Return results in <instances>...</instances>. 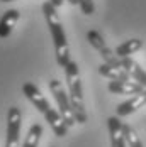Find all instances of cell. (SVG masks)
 <instances>
[{
  "label": "cell",
  "mask_w": 146,
  "mask_h": 147,
  "mask_svg": "<svg viewBox=\"0 0 146 147\" xmlns=\"http://www.w3.org/2000/svg\"><path fill=\"white\" fill-rule=\"evenodd\" d=\"M19 17H20V14H19L17 9H9L5 14L0 17V37L2 39L10 36V32L14 30L15 24L19 22Z\"/></svg>",
  "instance_id": "cell-12"
},
{
  "label": "cell",
  "mask_w": 146,
  "mask_h": 147,
  "mask_svg": "<svg viewBox=\"0 0 146 147\" xmlns=\"http://www.w3.org/2000/svg\"><path fill=\"white\" fill-rule=\"evenodd\" d=\"M107 90L111 93H114V95H131L132 96V95L141 93L145 90V86L139 85L134 80H129V81H109Z\"/></svg>",
  "instance_id": "cell-8"
},
{
  "label": "cell",
  "mask_w": 146,
  "mask_h": 147,
  "mask_svg": "<svg viewBox=\"0 0 146 147\" xmlns=\"http://www.w3.org/2000/svg\"><path fill=\"white\" fill-rule=\"evenodd\" d=\"M80 10H82V14L85 15H92L95 12V3H93V0H80Z\"/></svg>",
  "instance_id": "cell-17"
},
{
  "label": "cell",
  "mask_w": 146,
  "mask_h": 147,
  "mask_svg": "<svg viewBox=\"0 0 146 147\" xmlns=\"http://www.w3.org/2000/svg\"><path fill=\"white\" fill-rule=\"evenodd\" d=\"M44 118H46V122L49 123V127L53 129V132L56 137H65L66 134H68V125H66V122H65V118L61 117V113H59L58 110H55V108H51L49 112H46L44 113Z\"/></svg>",
  "instance_id": "cell-10"
},
{
  "label": "cell",
  "mask_w": 146,
  "mask_h": 147,
  "mask_svg": "<svg viewBox=\"0 0 146 147\" xmlns=\"http://www.w3.org/2000/svg\"><path fill=\"white\" fill-rule=\"evenodd\" d=\"M51 147H53V146H51Z\"/></svg>",
  "instance_id": "cell-21"
},
{
  "label": "cell",
  "mask_w": 146,
  "mask_h": 147,
  "mask_svg": "<svg viewBox=\"0 0 146 147\" xmlns=\"http://www.w3.org/2000/svg\"><path fill=\"white\" fill-rule=\"evenodd\" d=\"M122 132H124V139H126L128 147H145L143 142H141V139H139V135L136 134V130L132 129L131 125L122 122Z\"/></svg>",
  "instance_id": "cell-16"
},
{
  "label": "cell",
  "mask_w": 146,
  "mask_h": 147,
  "mask_svg": "<svg viewBox=\"0 0 146 147\" xmlns=\"http://www.w3.org/2000/svg\"><path fill=\"white\" fill-rule=\"evenodd\" d=\"M146 105V88L141 91V93H138V95H132L129 100H126L124 103H119L116 108V113L119 118L122 117H129L131 113H134L136 110H139V108H143Z\"/></svg>",
  "instance_id": "cell-7"
},
{
  "label": "cell",
  "mask_w": 146,
  "mask_h": 147,
  "mask_svg": "<svg viewBox=\"0 0 146 147\" xmlns=\"http://www.w3.org/2000/svg\"><path fill=\"white\" fill-rule=\"evenodd\" d=\"M121 68H124L128 73L131 74L134 81H138L139 85H143L146 88V71L131 58H121Z\"/></svg>",
  "instance_id": "cell-13"
},
{
  "label": "cell",
  "mask_w": 146,
  "mask_h": 147,
  "mask_svg": "<svg viewBox=\"0 0 146 147\" xmlns=\"http://www.w3.org/2000/svg\"><path fill=\"white\" fill-rule=\"evenodd\" d=\"M48 86H49L51 95L55 96V100H56V103H58V112L61 113V117L65 118L66 125H68V127H73V125L76 123V118H75V113H73L70 96L66 95V91H65V88H63L61 81H58V80H51Z\"/></svg>",
  "instance_id": "cell-3"
},
{
  "label": "cell",
  "mask_w": 146,
  "mask_h": 147,
  "mask_svg": "<svg viewBox=\"0 0 146 147\" xmlns=\"http://www.w3.org/2000/svg\"><path fill=\"white\" fill-rule=\"evenodd\" d=\"M0 2H14V0H0Z\"/></svg>",
  "instance_id": "cell-20"
},
{
  "label": "cell",
  "mask_w": 146,
  "mask_h": 147,
  "mask_svg": "<svg viewBox=\"0 0 146 147\" xmlns=\"http://www.w3.org/2000/svg\"><path fill=\"white\" fill-rule=\"evenodd\" d=\"M87 39L88 42H90V46L102 56L104 63H107V64H114V66H121V58L116 54V51H112L109 46H107V42L104 41L102 34L99 32V30L92 29L87 32Z\"/></svg>",
  "instance_id": "cell-4"
},
{
  "label": "cell",
  "mask_w": 146,
  "mask_h": 147,
  "mask_svg": "<svg viewBox=\"0 0 146 147\" xmlns=\"http://www.w3.org/2000/svg\"><path fill=\"white\" fill-rule=\"evenodd\" d=\"M99 73L102 74L104 78L111 80V81H129V80H132L131 74L128 73L124 68L114 66V64H107V63H102L99 66Z\"/></svg>",
  "instance_id": "cell-11"
},
{
  "label": "cell",
  "mask_w": 146,
  "mask_h": 147,
  "mask_svg": "<svg viewBox=\"0 0 146 147\" xmlns=\"http://www.w3.org/2000/svg\"><path fill=\"white\" fill-rule=\"evenodd\" d=\"M107 129H109V135H111V146L128 147L126 139H124V132H122V122L119 120L117 115L107 118Z\"/></svg>",
  "instance_id": "cell-9"
},
{
  "label": "cell",
  "mask_w": 146,
  "mask_h": 147,
  "mask_svg": "<svg viewBox=\"0 0 146 147\" xmlns=\"http://www.w3.org/2000/svg\"><path fill=\"white\" fill-rule=\"evenodd\" d=\"M41 135H43V125L41 123H32L26 139H24V142H22V147H38L39 140H41Z\"/></svg>",
  "instance_id": "cell-15"
},
{
  "label": "cell",
  "mask_w": 146,
  "mask_h": 147,
  "mask_svg": "<svg viewBox=\"0 0 146 147\" xmlns=\"http://www.w3.org/2000/svg\"><path fill=\"white\" fill-rule=\"evenodd\" d=\"M20 123H22V113L17 107H10L7 112V137H5V147H19V134H20Z\"/></svg>",
  "instance_id": "cell-5"
},
{
  "label": "cell",
  "mask_w": 146,
  "mask_h": 147,
  "mask_svg": "<svg viewBox=\"0 0 146 147\" xmlns=\"http://www.w3.org/2000/svg\"><path fill=\"white\" fill-rule=\"evenodd\" d=\"M22 93L26 95V98L29 100L36 108H38V112H41V113H46V112H49L51 110V105L49 102L46 100V96H44L43 93H41V90L38 88L34 83H24L22 85Z\"/></svg>",
  "instance_id": "cell-6"
},
{
  "label": "cell",
  "mask_w": 146,
  "mask_h": 147,
  "mask_svg": "<svg viewBox=\"0 0 146 147\" xmlns=\"http://www.w3.org/2000/svg\"><path fill=\"white\" fill-rule=\"evenodd\" d=\"M49 2H51V3H53L56 9H59V7L63 5V2H65V0H49Z\"/></svg>",
  "instance_id": "cell-18"
},
{
  "label": "cell",
  "mask_w": 146,
  "mask_h": 147,
  "mask_svg": "<svg viewBox=\"0 0 146 147\" xmlns=\"http://www.w3.org/2000/svg\"><path fill=\"white\" fill-rule=\"evenodd\" d=\"M68 3H72V5H78L80 3V0H66Z\"/></svg>",
  "instance_id": "cell-19"
},
{
  "label": "cell",
  "mask_w": 146,
  "mask_h": 147,
  "mask_svg": "<svg viewBox=\"0 0 146 147\" xmlns=\"http://www.w3.org/2000/svg\"><path fill=\"white\" fill-rule=\"evenodd\" d=\"M65 76L68 83V96L72 102V108L76 123H85L87 122V110H85V102H83V88H82V78H80V69L75 61H70L65 66Z\"/></svg>",
  "instance_id": "cell-2"
},
{
  "label": "cell",
  "mask_w": 146,
  "mask_h": 147,
  "mask_svg": "<svg viewBox=\"0 0 146 147\" xmlns=\"http://www.w3.org/2000/svg\"><path fill=\"white\" fill-rule=\"evenodd\" d=\"M143 47V41L141 39H128L122 44H119L116 47V54L119 58H129L131 54L138 53Z\"/></svg>",
  "instance_id": "cell-14"
},
{
  "label": "cell",
  "mask_w": 146,
  "mask_h": 147,
  "mask_svg": "<svg viewBox=\"0 0 146 147\" xmlns=\"http://www.w3.org/2000/svg\"><path fill=\"white\" fill-rule=\"evenodd\" d=\"M43 14H44V19H46V24L49 27V34L53 37L56 63L61 68H65L72 59H70V46H68V41H66V34H65V29H63V24L59 20L58 10L48 0V2L43 3Z\"/></svg>",
  "instance_id": "cell-1"
}]
</instances>
